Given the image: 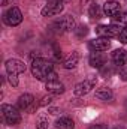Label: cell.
<instances>
[{
  "instance_id": "cell-31",
  "label": "cell",
  "mask_w": 127,
  "mask_h": 129,
  "mask_svg": "<svg viewBox=\"0 0 127 129\" xmlns=\"http://www.w3.org/2000/svg\"><path fill=\"white\" fill-rule=\"evenodd\" d=\"M63 2H69V0H63Z\"/></svg>"
},
{
  "instance_id": "cell-10",
  "label": "cell",
  "mask_w": 127,
  "mask_h": 129,
  "mask_svg": "<svg viewBox=\"0 0 127 129\" xmlns=\"http://www.w3.org/2000/svg\"><path fill=\"white\" fill-rule=\"evenodd\" d=\"M118 12H121L120 11V3L117 2V0H108L105 5H103V14L106 15V17H115Z\"/></svg>"
},
{
  "instance_id": "cell-14",
  "label": "cell",
  "mask_w": 127,
  "mask_h": 129,
  "mask_svg": "<svg viewBox=\"0 0 127 129\" xmlns=\"http://www.w3.org/2000/svg\"><path fill=\"white\" fill-rule=\"evenodd\" d=\"M88 63L91 64L93 68H97V69H102L105 64H106V59L102 53H91L90 57H88Z\"/></svg>"
},
{
  "instance_id": "cell-30",
  "label": "cell",
  "mask_w": 127,
  "mask_h": 129,
  "mask_svg": "<svg viewBox=\"0 0 127 129\" xmlns=\"http://www.w3.org/2000/svg\"><path fill=\"white\" fill-rule=\"evenodd\" d=\"M87 2H90V0H81V3L84 5V3H87Z\"/></svg>"
},
{
  "instance_id": "cell-22",
  "label": "cell",
  "mask_w": 127,
  "mask_h": 129,
  "mask_svg": "<svg viewBox=\"0 0 127 129\" xmlns=\"http://www.w3.org/2000/svg\"><path fill=\"white\" fill-rule=\"evenodd\" d=\"M118 39H120L121 44H127V27L121 29V32H120V35H118Z\"/></svg>"
},
{
  "instance_id": "cell-21",
  "label": "cell",
  "mask_w": 127,
  "mask_h": 129,
  "mask_svg": "<svg viewBox=\"0 0 127 129\" xmlns=\"http://www.w3.org/2000/svg\"><path fill=\"white\" fill-rule=\"evenodd\" d=\"M8 81H9V84L12 87H17L20 84V80H18V77L15 74H8Z\"/></svg>"
},
{
  "instance_id": "cell-19",
  "label": "cell",
  "mask_w": 127,
  "mask_h": 129,
  "mask_svg": "<svg viewBox=\"0 0 127 129\" xmlns=\"http://www.w3.org/2000/svg\"><path fill=\"white\" fill-rule=\"evenodd\" d=\"M112 20H114V24L127 27V12H118L115 17H112Z\"/></svg>"
},
{
  "instance_id": "cell-7",
  "label": "cell",
  "mask_w": 127,
  "mask_h": 129,
  "mask_svg": "<svg viewBox=\"0 0 127 129\" xmlns=\"http://www.w3.org/2000/svg\"><path fill=\"white\" fill-rule=\"evenodd\" d=\"M5 68H6L8 74H15V75H20V74L26 72V64H24V62H23V60H20V59H9V60H6Z\"/></svg>"
},
{
  "instance_id": "cell-26",
  "label": "cell",
  "mask_w": 127,
  "mask_h": 129,
  "mask_svg": "<svg viewBox=\"0 0 127 129\" xmlns=\"http://www.w3.org/2000/svg\"><path fill=\"white\" fill-rule=\"evenodd\" d=\"M120 77H121V80H123V81H127V66H126V64L120 69Z\"/></svg>"
},
{
  "instance_id": "cell-25",
  "label": "cell",
  "mask_w": 127,
  "mask_h": 129,
  "mask_svg": "<svg viewBox=\"0 0 127 129\" xmlns=\"http://www.w3.org/2000/svg\"><path fill=\"white\" fill-rule=\"evenodd\" d=\"M36 129H48V120L46 119H39L36 123Z\"/></svg>"
},
{
  "instance_id": "cell-13",
  "label": "cell",
  "mask_w": 127,
  "mask_h": 129,
  "mask_svg": "<svg viewBox=\"0 0 127 129\" xmlns=\"http://www.w3.org/2000/svg\"><path fill=\"white\" fill-rule=\"evenodd\" d=\"M112 60H114V64H115V66L123 68V66L127 63V50H124V48L115 50V51L112 53Z\"/></svg>"
},
{
  "instance_id": "cell-29",
  "label": "cell",
  "mask_w": 127,
  "mask_h": 129,
  "mask_svg": "<svg viewBox=\"0 0 127 129\" xmlns=\"http://www.w3.org/2000/svg\"><path fill=\"white\" fill-rule=\"evenodd\" d=\"M2 5L5 6V5H8V0H2Z\"/></svg>"
},
{
  "instance_id": "cell-24",
  "label": "cell",
  "mask_w": 127,
  "mask_h": 129,
  "mask_svg": "<svg viewBox=\"0 0 127 129\" xmlns=\"http://www.w3.org/2000/svg\"><path fill=\"white\" fill-rule=\"evenodd\" d=\"M75 32H76V35H78L79 38H82V36H85V35L88 33V29H87L85 26H79L78 29H75Z\"/></svg>"
},
{
  "instance_id": "cell-28",
  "label": "cell",
  "mask_w": 127,
  "mask_h": 129,
  "mask_svg": "<svg viewBox=\"0 0 127 129\" xmlns=\"http://www.w3.org/2000/svg\"><path fill=\"white\" fill-rule=\"evenodd\" d=\"M49 113L51 114H58V108H49Z\"/></svg>"
},
{
  "instance_id": "cell-5",
  "label": "cell",
  "mask_w": 127,
  "mask_h": 129,
  "mask_svg": "<svg viewBox=\"0 0 127 129\" xmlns=\"http://www.w3.org/2000/svg\"><path fill=\"white\" fill-rule=\"evenodd\" d=\"M54 27H58L57 32L61 33V32H73L76 29V21L72 15H64L61 20H58L57 23L52 24Z\"/></svg>"
},
{
  "instance_id": "cell-23",
  "label": "cell",
  "mask_w": 127,
  "mask_h": 129,
  "mask_svg": "<svg viewBox=\"0 0 127 129\" xmlns=\"http://www.w3.org/2000/svg\"><path fill=\"white\" fill-rule=\"evenodd\" d=\"M51 102H52V96H51V95H48V96H43L42 99H40L39 105H40V107H46V105H49Z\"/></svg>"
},
{
  "instance_id": "cell-18",
  "label": "cell",
  "mask_w": 127,
  "mask_h": 129,
  "mask_svg": "<svg viewBox=\"0 0 127 129\" xmlns=\"http://www.w3.org/2000/svg\"><path fill=\"white\" fill-rule=\"evenodd\" d=\"M102 14H103V8H100V5H97V3H91L90 5L88 15L91 18H102Z\"/></svg>"
},
{
  "instance_id": "cell-15",
  "label": "cell",
  "mask_w": 127,
  "mask_h": 129,
  "mask_svg": "<svg viewBox=\"0 0 127 129\" xmlns=\"http://www.w3.org/2000/svg\"><path fill=\"white\" fill-rule=\"evenodd\" d=\"M78 62H79V53L78 51H72V54H69V57L64 60L63 66L66 69H73V68H76Z\"/></svg>"
},
{
  "instance_id": "cell-6",
  "label": "cell",
  "mask_w": 127,
  "mask_h": 129,
  "mask_svg": "<svg viewBox=\"0 0 127 129\" xmlns=\"http://www.w3.org/2000/svg\"><path fill=\"white\" fill-rule=\"evenodd\" d=\"M96 86V78H90V80H84L81 83H78L73 89L75 96H85L91 92V89Z\"/></svg>"
},
{
  "instance_id": "cell-8",
  "label": "cell",
  "mask_w": 127,
  "mask_h": 129,
  "mask_svg": "<svg viewBox=\"0 0 127 129\" xmlns=\"http://www.w3.org/2000/svg\"><path fill=\"white\" fill-rule=\"evenodd\" d=\"M109 47H111V41H109L108 38H102V36H99V38H96L93 41H90V44H88V48H90L93 53L106 51Z\"/></svg>"
},
{
  "instance_id": "cell-11",
  "label": "cell",
  "mask_w": 127,
  "mask_h": 129,
  "mask_svg": "<svg viewBox=\"0 0 127 129\" xmlns=\"http://www.w3.org/2000/svg\"><path fill=\"white\" fill-rule=\"evenodd\" d=\"M45 89H46L48 93H51V95H61V93H64V84L60 83V80L46 81V83H45Z\"/></svg>"
},
{
  "instance_id": "cell-4",
  "label": "cell",
  "mask_w": 127,
  "mask_h": 129,
  "mask_svg": "<svg viewBox=\"0 0 127 129\" xmlns=\"http://www.w3.org/2000/svg\"><path fill=\"white\" fill-rule=\"evenodd\" d=\"M3 21L6 26H11V27H15L18 24H21L23 21V14L18 8H11L8 9L5 14H3Z\"/></svg>"
},
{
  "instance_id": "cell-27",
  "label": "cell",
  "mask_w": 127,
  "mask_h": 129,
  "mask_svg": "<svg viewBox=\"0 0 127 129\" xmlns=\"http://www.w3.org/2000/svg\"><path fill=\"white\" fill-rule=\"evenodd\" d=\"M90 129H108L106 125H102V123H99V125H93Z\"/></svg>"
},
{
  "instance_id": "cell-9",
  "label": "cell",
  "mask_w": 127,
  "mask_h": 129,
  "mask_svg": "<svg viewBox=\"0 0 127 129\" xmlns=\"http://www.w3.org/2000/svg\"><path fill=\"white\" fill-rule=\"evenodd\" d=\"M96 32L99 36H102V38H114V36H118L120 32H121V29H120V26H117V24H106V26H99L97 29H96Z\"/></svg>"
},
{
  "instance_id": "cell-16",
  "label": "cell",
  "mask_w": 127,
  "mask_h": 129,
  "mask_svg": "<svg viewBox=\"0 0 127 129\" xmlns=\"http://www.w3.org/2000/svg\"><path fill=\"white\" fill-rule=\"evenodd\" d=\"M55 128L57 129H73L75 128V122L70 117H60L55 122Z\"/></svg>"
},
{
  "instance_id": "cell-12",
  "label": "cell",
  "mask_w": 127,
  "mask_h": 129,
  "mask_svg": "<svg viewBox=\"0 0 127 129\" xmlns=\"http://www.w3.org/2000/svg\"><path fill=\"white\" fill-rule=\"evenodd\" d=\"M33 104H34V96L30 95V93L21 95V96L18 98V101H17V107H18L20 110H23V111H27Z\"/></svg>"
},
{
  "instance_id": "cell-17",
  "label": "cell",
  "mask_w": 127,
  "mask_h": 129,
  "mask_svg": "<svg viewBox=\"0 0 127 129\" xmlns=\"http://www.w3.org/2000/svg\"><path fill=\"white\" fill-rule=\"evenodd\" d=\"M96 98H99L102 101H111L114 98V93L109 87H102V89L96 90Z\"/></svg>"
},
{
  "instance_id": "cell-20",
  "label": "cell",
  "mask_w": 127,
  "mask_h": 129,
  "mask_svg": "<svg viewBox=\"0 0 127 129\" xmlns=\"http://www.w3.org/2000/svg\"><path fill=\"white\" fill-rule=\"evenodd\" d=\"M100 71H102V75H103L105 78H108V77H111V75H114V74H115V64L108 63V64H105Z\"/></svg>"
},
{
  "instance_id": "cell-1",
  "label": "cell",
  "mask_w": 127,
  "mask_h": 129,
  "mask_svg": "<svg viewBox=\"0 0 127 129\" xmlns=\"http://www.w3.org/2000/svg\"><path fill=\"white\" fill-rule=\"evenodd\" d=\"M52 71H54V64H52V62H49L46 59L39 57V59H34L32 62V74L33 77L36 80H39V81L45 83L48 75H49V72H52Z\"/></svg>"
},
{
  "instance_id": "cell-2",
  "label": "cell",
  "mask_w": 127,
  "mask_h": 129,
  "mask_svg": "<svg viewBox=\"0 0 127 129\" xmlns=\"http://www.w3.org/2000/svg\"><path fill=\"white\" fill-rule=\"evenodd\" d=\"M2 116H3V120L6 122V125H9V126H15L21 122V114L18 113V110L8 104L2 105Z\"/></svg>"
},
{
  "instance_id": "cell-3",
  "label": "cell",
  "mask_w": 127,
  "mask_h": 129,
  "mask_svg": "<svg viewBox=\"0 0 127 129\" xmlns=\"http://www.w3.org/2000/svg\"><path fill=\"white\" fill-rule=\"evenodd\" d=\"M64 9V2L61 0H48V3L42 8L40 14L43 17H54V15H58L60 12H63Z\"/></svg>"
}]
</instances>
